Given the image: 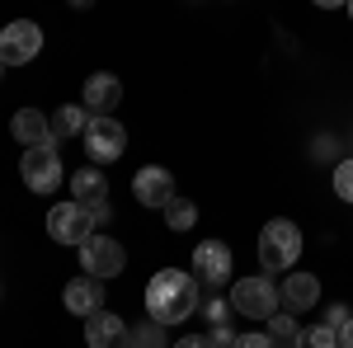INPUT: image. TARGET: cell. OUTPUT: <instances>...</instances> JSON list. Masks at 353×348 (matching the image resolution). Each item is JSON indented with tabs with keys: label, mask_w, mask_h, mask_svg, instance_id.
I'll return each instance as SVG.
<instances>
[{
	"label": "cell",
	"mask_w": 353,
	"mask_h": 348,
	"mask_svg": "<svg viewBox=\"0 0 353 348\" xmlns=\"http://www.w3.org/2000/svg\"><path fill=\"white\" fill-rule=\"evenodd\" d=\"M81 141H85V151H90L94 165H113L128 151V127H123L118 118H90V127H85Z\"/></svg>",
	"instance_id": "obj_6"
},
{
	"label": "cell",
	"mask_w": 353,
	"mask_h": 348,
	"mask_svg": "<svg viewBox=\"0 0 353 348\" xmlns=\"http://www.w3.org/2000/svg\"><path fill=\"white\" fill-rule=\"evenodd\" d=\"M353 316H349V306H330L325 311V325H334V329H339V325H349Z\"/></svg>",
	"instance_id": "obj_27"
},
{
	"label": "cell",
	"mask_w": 353,
	"mask_h": 348,
	"mask_svg": "<svg viewBox=\"0 0 353 348\" xmlns=\"http://www.w3.org/2000/svg\"><path fill=\"white\" fill-rule=\"evenodd\" d=\"M81 249V268L90 273V278H118L123 273V264H128V254H123V245L113 240V236H104V231H94L85 245H76Z\"/></svg>",
	"instance_id": "obj_8"
},
{
	"label": "cell",
	"mask_w": 353,
	"mask_h": 348,
	"mask_svg": "<svg viewBox=\"0 0 353 348\" xmlns=\"http://www.w3.org/2000/svg\"><path fill=\"white\" fill-rule=\"evenodd\" d=\"M161 212H165V226H170V231H193V221H198V207H193L189 198H179V193L165 203Z\"/></svg>",
	"instance_id": "obj_18"
},
{
	"label": "cell",
	"mask_w": 353,
	"mask_h": 348,
	"mask_svg": "<svg viewBox=\"0 0 353 348\" xmlns=\"http://www.w3.org/2000/svg\"><path fill=\"white\" fill-rule=\"evenodd\" d=\"M128 339H132V325L113 311H94L85 320V344L90 348H128Z\"/></svg>",
	"instance_id": "obj_11"
},
{
	"label": "cell",
	"mask_w": 353,
	"mask_h": 348,
	"mask_svg": "<svg viewBox=\"0 0 353 348\" xmlns=\"http://www.w3.org/2000/svg\"><path fill=\"white\" fill-rule=\"evenodd\" d=\"M278 296H283V306L297 316V311H311V306L321 301V283H316V273H288V278L278 283Z\"/></svg>",
	"instance_id": "obj_15"
},
{
	"label": "cell",
	"mask_w": 353,
	"mask_h": 348,
	"mask_svg": "<svg viewBox=\"0 0 353 348\" xmlns=\"http://www.w3.org/2000/svg\"><path fill=\"white\" fill-rule=\"evenodd\" d=\"M297 254H301V231H297V221L273 216L269 226L259 231V264H264V273H292Z\"/></svg>",
	"instance_id": "obj_2"
},
{
	"label": "cell",
	"mask_w": 353,
	"mask_h": 348,
	"mask_svg": "<svg viewBox=\"0 0 353 348\" xmlns=\"http://www.w3.org/2000/svg\"><path fill=\"white\" fill-rule=\"evenodd\" d=\"M48 236L61 245H85L94 236V212L85 207V203H57L52 212H48Z\"/></svg>",
	"instance_id": "obj_5"
},
{
	"label": "cell",
	"mask_w": 353,
	"mask_h": 348,
	"mask_svg": "<svg viewBox=\"0 0 353 348\" xmlns=\"http://www.w3.org/2000/svg\"><path fill=\"white\" fill-rule=\"evenodd\" d=\"M339 348H353V320L339 325Z\"/></svg>",
	"instance_id": "obj_30"
},
{
	"label": "cell",
	"mask_w": 353,
	"mask_h": 348,
	"mask_svg": "<svg viewBox=\"0 0 353 348\" xmlns=\"http://www.w3.org/2000/svg\"><path fill=\"white\" fill-rule=\"evenodd\" d=\"M71 193H76V203H85V207L109 203V174L99 165H85L81 174H71Z\"/></svg>",
	"instance_id": "obj_16"
},
{
	"label": "cell",
	"mask_w": 353,
	"mask_h": 348,
	"mask_svg": "<svg viewBox=\"0 0 353 348\" xmlns=\"http://www.w3.org/2000/svg\"><path fill=\"white\" fill-rule=\"evenodd\" d=\"M128 348H165V325H156L151 316L141 325H132V339H128Z\"/></svg>",
	"instance_id": "obj_21"
},
{
	"label": "cell",
	"mask_w": 353,
	"mask_h": 348,
	"mask_svg": "<svg viewBox=\"0 0 353 348\" xmlns=\"http://www.w3.org/2000/svg\"><path fill=\"white\" fill-rule=\"evenodd\" d=\"M48 123H52V146L57 141H71V136H85V127H90V108L85 104H66V108H57Z\"/></svg>",
	"instance_id": "obj_17"
},
{
	"label": "cell",
	"mask_w": 353,
	"mask_h": 348,
	"mask_svg": "<svg viewBox=\"0 0 353 348\" xmlns=\"http://www.w3.org/2000/svg\"><path fill=\"white\" fill-rule=\"evenodd\" d=\"M193 278L208 287V292H217V287H226L231 283V249L221 240H203L193 245Z\"/></svg>",
	"instance_id": "obj_9"
},
{
	"label": "cell",
	"mask_w": 353,
	"mask_h": 348,
	"mask_svg": "<svg viewBox=\"0 0 353 348\" xmlns=\"http://www.w3.org/2000/svg\"><path fill=\"white\" fill-rule=\"evenodd\" d=\"M38 52H43V28L33 19H14L0 28V61L5 66H28Z\"/></svg>",
	"instance_id": "obj_7"
},
{
	"label": "cell",
	"mask_w": 353,
	"mask_h": 348,
	"mask_svg": "<svg viewBox=\"0 0 353 348\" xmlns=\"http://www.w3.org/2000/svg\"><path fill=\"white\" fill-rule=\"evenodd\" d=\"M132 198L141 203V207H156V212H161L165 203L174 198V174H170V170H161V165H146V170H137Z\"/></svg>",
	"instance_id": "obj_10"
},
{
	"label": "cell",
	"mask_w": 353,
	"mask_h": 348,
	"mask_svg": "<svg viewBox=\"0 0 353 348\" xmlns=\"http://www.w3.org/2000/svg\"><path fill=\"white\" fill-rule=\"evenodd\" d=\"M264 325H269L264 334H269L273 344H297V334H301V325L292 320V311H273V316H269Z\"/></svg>",
	"instance_id": "obj_19"
},
{
	"label": "cell",
	"mask_w": 353,
	"mask_h": 348,
	"mask_svg": "<svg viewBox=\"0 0 353 348\" xmlns=\"http://www.w3.org/2000/svg\"><path fill=\"white\" fill-rule=\"evenodd\" d=\"M311 156H316V161H334V156H339V136L321 132L316 141H311ZM334 165H339V161H334Z\"/></svg>",
	"instance_id": "obj_24"
},
{
	"label": "cell",
	"mask_w": 353,
	"mask_h": 348,
	"mask_svg": "<svg viewBox=\"0 0 353 348\" xmlns=\"http://www.w3.org/2000/svg\"><path fill=\"white\" fill-rule=\"evenodd\" d=\"M278 283H273L269 273L264 278H241V283H231V306L250 316V320H269L273 311H278Z\"/></svg>",
	"instance_id": "obj_3"
},
{
	"label": "cell",
	"mask_w": 353,
	"mask_h": 348,
	"mask_svg": "<svg viewBox=\"0 0 353 348\" xmlns=\"http://www.w3.org/2000/svg\"><path fill=\"white\" fill-rule=\"evenodd\" d=\"M61 301H66L71 316H85V320H90L94 311H104V278H90V273L71 278L66 292H61Z\"/></svg>",
	"instance_id": "obj_12"
},
{
	"label": "cell",
	"mask_w": 353,
	"mask_h": 348,
	"mask_svg": "<svg viewBox=\"0 0 353 348\" xmlns=\"http://www.w3.org/2000/svg\"><path fill=\"white\" fill-rule=\"evenodd\" d=\"M292 348H339V329L334 325H306Z\"/></svg>",
	"instance_id": "obj_20"
},
{
	"label": "cell",
	"mask_w": 353,
	"mask_h": 348,
	"mask_svg": "<svg viewBox=\"0 0 353 348\" xmlns=\"http://www.w3.org/2000/svg\"><path fill=\"white\" fill-rule=\"evenodd\" d=\"M10 132L19 146H52V123H48V113H38V108H19L14 118H10Z\"/></svg>",
	"instance_id": "obj_14"
},
{
	"label": "cell",
	"mask_w": 353,
	"mask_h": 348,
	"mask_svg": "<svg viewBox=\"0 0 353 348\" xmlns=\"http://www.w3.org/2000/svg\"><path fill=\"white\" fill-rule=\"evenodd\" d=\"M236 348H278L269 339V334H241V339H236Z\"/></svg>",
	"instance_id": "obj_26"
},
{
	"label": "cell",
	"mask_w": 353,
	"mask_h": 348,
	"mask_svg": "<svg viewBox=\"0 0 353 348\" xmlns=\"http://www.w3.org/2000/svg\"><path fill=\"white\" fill-rule=\"evenodd\" d=\"M231 316H236V306H231V296H208V301H203V320L212 325V329H217V325H231Z\"/></svg>",
	"instance_id": "obj_22"
},
{
	"label": "cell",
	"mask_w": 353,
	"mask_h": 348,
	"mask_svg": "<svg viewBox=\"0 0 353 348\" xmlns=\"http://www.w3.org/2000/svg\"><path fill=\"white\" fill-rule=\"evenodd\" d=\"M71 5H76V10H90V5H94V0H71Z\"/></svg>",
	"instance_id": "obj_32"
},
{
	"label": "cell",
	"mask_w": 353,
	"mask_h": 348,
	"mask_svg": "<svg viewBox=\"0 0 353 348\" xmlns=\"http://www.w3.org/2000/svg\"><path fill=\"white\" fill-rule=\"evenodd\" d=\"M208 339H212V348H236V339H241V334H236L231 325H217V329H212Z\"/></svg>",
	"instance_id": "obj_25"
},
{
	"label": "cell",
	"mask_w": 353,
	"mask_h": 348,
	"mask_svg": "<svg viewBox=\"0 0 353 348\" xmlns=\"http://www.w3.org/2000/svg\"><path fill=\"white\" fill-rule=\"evenodd\" d=\"M118 104H123V81L118 76L99 71V76L85 81V108H90V118H109Z\"/></svg>",
	"instance_id": "obj_13"
},
{
	"label": "cell",
	"mask_w": 353,
	"mask_h": 348,
	"mask_svg": "<svg viewBox=\"0 0 353 348\" xmlns=\"http://www.w3.org/2000/svg\"><path fill=\"white\" fill-rule=\"evenodd\" d=\"M19 174L33 193H57L61 179H66V165L57 156V146H28L24 161H19Z\"/></svg>",
	"instance_id": "obj_4"
},
{
	"label": "cell",
	"mask_w": 353,
	"mask_h": 348,
	"mask_svg": "<svg viewBox=\"0 0 353 348\" xmlns=\"http://www.w3.org/2000/svg\"><path fill=\"white\" fill-rule=\"evenodd\" d=\"M334 193H339L344 203H353V156L334 165Z\"/></svg>",
	"instance_id": "obj_23"
},
{
	"label": "cell",
	"mask_w": 353,
	"mask_h": 348,
	"mask_svg": "<svg viewBox=\"0 0 353 348\" xmlns=\"http://www.w3.org/2000/svg\"><path fill=\"white\" fill-rule=\"evenodd\" d=\"M203 306V283L184 273V268H161L151 283H146V316L156 325H184Z\"/></svg>",
	"instance_id": "obj_1"
},
{
	"label": "cell",
	"mask_w": 353,
	"mask_h": 348,
	"mask_svg": "<svg viewBox=\"0 0 353 348\" xmlns=\"http://www.w3.org/2000/svg\"><path fill=\"white\" fill-rule=\"evenodd\" d=\"M0 76H5V61H0Z\"/></svg>",
	"instance_id": "obj_34"
},
{
	"label": "cell",
	"mask_w": 353,
	"mask_h": 348,
	"mask_svg": "<svg viewBox=\"0 0 353 348\" xmlns=\"http://www.w3.org/2000/svg\"><path fill=\"white\" fill-rule=\"evenodd\" d=\"M90 212H94V226H109V203H94V207H90Z\"/></svg>",
	"instance_id": "obj_29"
},
{
	"label": "cell",
	"mask_w": 353,
	"mask_h": 348,
	"mask_svg": "<svg viewBox=\"0 0 353 348\" xmlns=\"http://www.w3.org/2000/svg\"><path fill=\"white\" fill-rule=\"evenodd\" d=\"M174 348H212L208 334H184V339H174Z\"/></svg>",
	"instance_id": "obj_28"
},
{
	"label": "cell",
	"mask_w": 353,
	"mask_h": 348,
	"mask_svg": "<svg viewBox=\"0 0 353 348\" xmlns=\"http://www.w3.org/2000/svg\"><path fill=\"white\" fill-rule=\"evenodd\" d=\"M321 10H339V5H349V0H316Z\"/></svg>",
	"instance_id": "obj_31"
},
{
	"label": "cell",
	"mask_w": 353,
	"mask_h": 348,
	"mask_svg": "<svg viewBox=\"0 0 353 348\" xmlns=\"http://www.w3.org/2000/svg\"><path fill=\"white\" fill-rule=\"evenodd\" d=\"M349 19H353V0H349Z\"/></svg>",
	"instance_id": "obj_33"
}]
</instances>
